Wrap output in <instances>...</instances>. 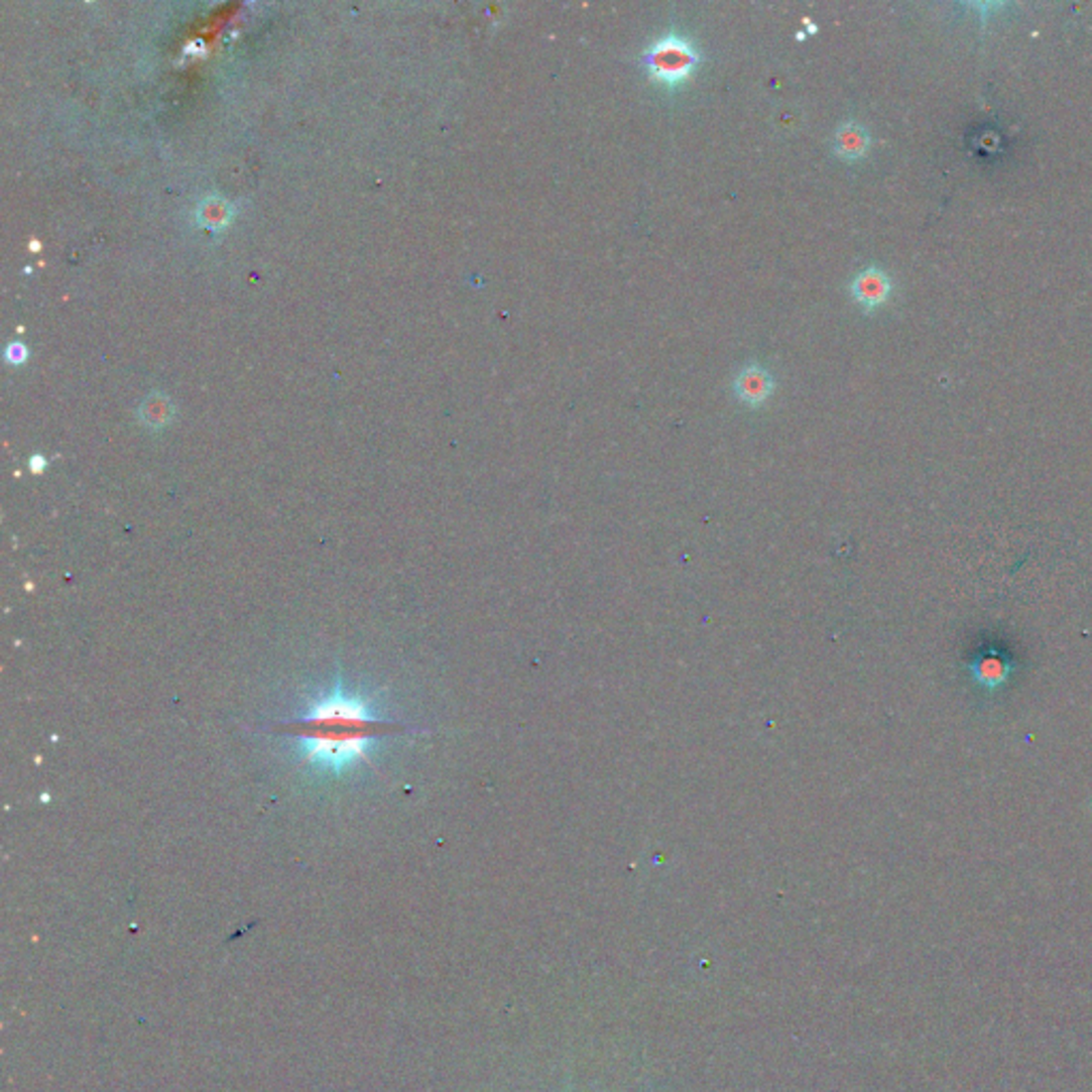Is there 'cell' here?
<instances>
[{
  "mask_svg": "<svg viewBox=\"0 0 1092 1092\" xmlns=\"http://www.w3.org/2000/svg\"><path fill=\"white\" fill-rule=\"evenodd\" d=\"M278 726L293 741L303 769L329 777H342L361 766L376 769V745L402 732V723L382 717L370 696L346 689L339 680Z\"/></svg>",
  "mask_w": 1092,
  "mask_h": 1092,
  "instance_id": "obj_1",
  "label": "cell"
},
{
  "mask_svg": "<svg viewBox=\"0 0 1092 1092\" xmlns=\"http://www.w3.org/2000/svg\"><path fill=\"white\" fill-rule=\"evenodd\" d=\"M871 148V135L858 122H845L834 135V150L845 161H858Z\"/></svg>",
  "mask_w": 1092,
  "mask_h": 1092,
  "instance_id": "obj_5",
  "label": "cell"
},
{
  "mask_svg": "<svg viewBox=\"0 0 1092 1092\" xmlns=\"http://www.w3.org/2000/svg\"><path fill=\"white\" fill-rule=\"evenodd\" d=\"M46 467V459L44 457H35L33 459V472H41Z\"/></svg>",
  "mask_w": 1092,
  "mask_h": 1092,
  "instance_id": "obj_9",
  "label": "cell"
},
{
  "mask_svg": "<svg viewBox=\"0 0 1092 1092\" xmlns=\"http://www.w3.org/2000/svg\"><path fill=\"white\" fill-rule=\"evenodd\" d=\"M849 291H852V297L858 305H862L864 309H875L890 300L892 280L884 269L869 267L854 278Z\"/></svg>",
  "mask_w": 1092,
  "mask_h": 1092,
  "instance_id": "obj_3",
  "label": "cell"
},
{
  "mask_svg": "<svg viewBox=\"0 0 1092 1092\" xmlns=\"http://www.w3.org/2000/svg\"><path fill=\"white\" fill-rule=\"evenodd\" d=\"M1010 670H1012L1010 662H1007L1003 656H995V654L980 656L971 664L973 676L980 680L984 687H990V689L1003 685L1007 676H1010Z\"/></svg>",
  "mask_w": 1092,
  "mask_h": 1092,
  "instance_id": "obj_6",
  "label": "cell"
},
{
  "mask_svg": "<svg viewBox=\"0 0 1092 1092\" xmlns=\"http://www.w3.org/2000/svg\"><path fill=\"white\" fill-rule=\"evenodd\" d=\"M24 357H26V348H24L22 344H11V346H9V350H7V359H9V361L18 363V361H24Z\"/></svg>",
  "mask_w": 1092,
  "mask_h": 1092,
  "instance_id": "obj_8",
  "label": "cell"
},
{
  "mask_svg": "<svg viewBox=\"0 0 1092 1092\" xmlns=\"http://www.w3.org/2000/svg\"><path fill=\"white\" fill-rule=\"evenodd\" d=\"M698 62V50L678 35H666L645 52V66L651 79L666 83V86L683 83Z\"/></svg>",
  "mask_w": 1092,
  "mask_h": 1092,
  "instance_id": "obj_2",
  "label": "cell"
},
{
  "mask_svg": "<svg viewBox=\"0 0 1092 1092\" xmlns=\"http://www.w3.org/2000/svg\"><path fill=\"white\" fill-rule=\"evenodd\" d=\"M734 391H736V395H739L741 402H745L749 406H758L766 400V397L771 395L773 378H771L769 372L764 370V367L749 365L739 374V378H736Z\"/></svg>",
  "mask_w": 1092,
  "mask_h": 1092,
  "instance_id": "obj_4",
  "label": "cell"
},
{
  "mask_svg": "<svg viewBox=\"0 0 1092 1092\" xmlns=\"http://www.w3.org/2000/svg\"><path fill=\"white\" fill-rule=\"evenodd\" d=\"M174 417V406L165 395L154 393L141 406V419L148 423L150 427H165V425Z\"/></svg>",
  "mask_w": 1092,
  "mask_h": 1092,
  "instance_id": "obj_7",
  "label": "cell"
}]
</instances>
